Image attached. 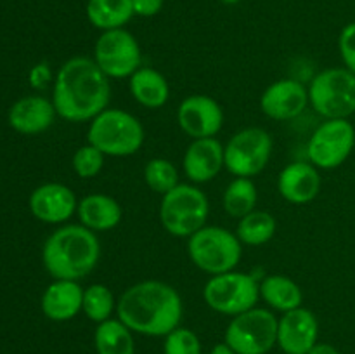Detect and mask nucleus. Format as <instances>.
<instances>
[{
    "instance_id": "nucleus-25",
    "label": "nucleus",
    "mask_w": 355,
    "mask_h": 354,
    "mask_svg": "<svg viewBox=\"0 0 355 354\" xmlns=\"http://www.w3.org/2000/svg\"><path fill=\"white\" fill-rule=\"evenodd\" d=\"M97 354H135L134 332L118 318L99 323L94 332Z\"/></svg>"
},
{
    "instance_id": "nucleus-27",
    "label": "nucleus",
    "mask_w": 355,
    "mask_h": 354,
    "mask_svg": "<svg viewBox=\"0 0 355 354\" xmlns=\"http://www.w3.org/2000/svg\"><path fill=\"white\" fill-rule=\"evenodd\" d=\"M257 201H259V191L252 177H234L227 184L222 196L224 210L234 219H243L255 210Z\"/></svg>"
},
{
    "instance_id": "nucleus-30",
    "label": "nucleus",
    "mask_w": 355,
    "mask_h": 354,
    "mask_svg": "<svg viewBox=\"0 0 355 354\" xmlns=\"http://www.w3.org/2000/svg\"><path fill=\"white\" fill-rule=\"evenodd\" d=\"M104 160H106V155L101 149H97L96 146L87 142V144L80 146L76 149L75 155H73L71 165L76 176L82 177V179H92V177L101 174L104 167Z\"/></svg>"
},
{
    "instance_id": "nucleus-3",
    "label": "nucleus",
    "mask_w": 355,
    "mask_h": 354,
    "mask_svg": "<svg viewBox=\"0 0 355 354\" xmlns=\"http://www.w3.org/2000/svg\"><path fill=\"white\" fill-rule=\"evenodd\" d=\"M99 259V238L82 224L61 226L42 248L44 266L54 280H83L96 269Z\"/></svg>"
},
{
    "instance_id": "nucleus-8",
    "label": "nucleus",
    "mask_w": 355,
    "mask_h": 354,
    "mask_svg": "<svg viewBox=\"0 0 355 354\" xmlns=\"http://www.w3.org/2000/svg\"><path fill=\"white\" fill-rule=\"evenodd\" d=\"M307 89L309 104L326 120L349 118L355 113V73L350 69H322Z\"/></svg>"
},
{
    "instance_id": "nucleus-4",
    "label": "nucleus",
    "mask_w": 355,
    "mask_h": 354,
    "mask_svg": "<svg viewBox=\"0 0 355 354\" xmlns=\"http://www.w3.org/2000/svg\"><path fill=\"white\" fill-rule=\"evenodd\" d=\"M146 132L141 120L118 108H106L89 121L87 142L96 146L106 156L127 158L144 144Z\"/></svg>"
},
{
    "instance_id": "nucleus-29",
    "label": "nucleus",
    "mask_w": 355,
    "mask_h": 354,
    "mask_svg": "<svg viewBox=\"0 0 355 354\" xmlns=\"http://www.w3.org/2000/svg\"><path fill=\"white\" fill-rule=\"evenodd\" d=\"M144 180L151 191L166 194L179 183V170L175 163L166 158H153L144 167Z\"/></svg>"
},
{
    "instance_id": "nucleus-34",
    "label": "nucleus",
    "mask_w": 355,
    "mask_h": 354,
    "mask_svg": "<svg viewBox=\"0 0 355 354\" xmlns=\"http://www.w3.org/2000/svg\"><path fill=\"white\" fill-rule=\"evenodd\" d=\"M52 82V69L49 68L47 62H40V65L33 66V69L30 71V83L33 85V89H45L49 83Z\"/></svg>"
},
{
    "instance_id": "nucleus-19",
    "label": "nucleus",
    "mask_w": 355,
    "mask_h": 354,
    "mask_svg": "<svg viewBox=\"0 0 355 354\" xmlns=\"http://www.w3.org/2000/svg\"><path fill=\"white\" fill-rule=\"evenodd\" d=\"M83 288L80 281L54 280L42 295V312L51 321H69L82 312Z\"/></svg>"
},
{
    "instance_id": "nucleus-23",
    "label": "nucleus",
    "mask_w": 355,
    "mask_h": 354,
    "mask_svg": "<svg viewBox=\"0 0 355 354\" xmlns=\"http://www.w3.org/2000/svg\"><path fill=\"white\" fill-rule=\"evenodd\" d=\"M260 298L272 311L288 312L300 307L304 292L300 285L284 274H269L260 281Z\"/></svg>"
},
{
    "instance_id": "nucleus-18",
    "label": "nucleus",
    "mask_w": 355,
    "mask_h": 354,
    "mask_svg": "<svg viewBox=\"0 0 355 354\" xmlns=\"http://www.w3.org/2000/svg\"><path fill=\"white\" fill-rule=\"evenodd\" d=\"M277 191L293 205H305L315 200L321 191V174L311 162H293L284 167L277 177Z\"/></svg>"
},
{
    "instance_id": "nucleus-17",
    "label": "nucleus",
    "mask_w": 355,
    "mask_h": 354,
    "mask_svg": "<svg viewBox=\"0 0 355 354\" xmlns=\"http://www.w3.org/2000/svg\"><path fill=\"white\" fill-rule=\"evenodd\" d=\"M78 200L71 187L61 183L38 186L30 196V210L38 221L47 224H62L76 214Z\"/></svg>"
},
{
    "instance_id": "nucleus-31",
    "label": "nucleus",
    "mask_w": 355,
    "mask_h": 354,
    "mask_svg": "<svg viewBox=\"0 0 355 354\" xmlns=\"http://www.w3.org/2000/svg\"><path fill=\"white\" fill-rule=\"evenodd\" d=\"M163 354H203L200 337L193 330L177 326L165 337Z\"/></svg>"
},
{
    "instance_id": "nucleus-28",
    "label": "nucleus",
    "mask_w": 355,
    "mask_h": 354,
    "mask_svg": "<svg viewBox=\"0 0 355 354\" xmlns=\"http://www.w3.org/2000/svg\"><path fill=\"white\" fill-rule=\"evenodd\" d=\"M82 312L94 323H103L116 312V298L110 287L104 283H94L83 288Z\"/></svg>"
},
{
    "instance_id": "nucleus-21",
    "label": "nucleus",
    "mask_w": 355,
    "mask_h": 354,
    "mask_svg": "<svg viewBox=\"0 0 355 354\" xmlns=\"http://www.w3.org/2000/svg\"><path fill=\"white\" fill-rule=\"evenodd\" d=\"M80 224L94 233L111 231L123 219V208L113 196L104 193H92L83 196L76 207Z\"/></svg>"
},
{
    "instance_id": "nucleus-15",
    "label": "nucleus",
    "mask_w": 355,
    "mask_h": 354,
    "mask_svg": "<svg viewBox=\"0 0 355 354\" xmlns=\"http://www.w3.org/2000/svg\"><path fill=\"white\" fill-rule=\"evenodd\" d=\"M319 339L318 316L300 307L283 312L277 325V346L284 354H309Z\"/></svg>"
},
{
    "instance_id": "nucleus-7",
    "label": "nucleus",
    "mask_w": 355,
    "mask_h": 354,
    "mask_svg": "<svg viewBox=\"0 0 355 354\" xmlns=\"http://www.w3.org/2000/svg\"><path fill=\"white\" fill-rule=\"evenodd\" d=\"M203 301L218 314L234 316L257 307L260 301V281L241 271L215 274L203 287Z\"/></svg>"
},
{
    "instance_id": "nucleus-16",
    "label": "nucleus",
    "mask_w": 355,
    "mask_h": 354,
    "mask_svg": "<svg viewBox=\"0 0 355 354\" xmlns=\"http://www.w3.org/2000/svg\"><path fill=\"white\" fill-rule=\"evenodd\" d=\"M182 167L193 184L210 183L225 167L224 144L217 137L193 139L184 153Z\"/></svg>"
},
{
    "instance_id": "nucleus-32",
    "label": "nucleus",
    "mask_w": 355,
    "mask_h": 354,
    "mask_svg": "<svg viewBox=\"0 0 355 354\" xmlns=\"http://www.w3.org/2000/svg\"><path fill=\"white\" fill-rule=\"evenodd\" d=\"M338 51L345 68L355 73V23H349L340 31Z\"/></svg>"
},
{
    "instance_id": "nucleus-1",
    "label": "nucleus",
    "mask_w": 355,
    "mask_h": 354,
    "mask_svg": "<svg viewBox=\"0 0 355 354\" xmlns=\"http://www.w3.org/2000/svg\"><path fill=\"white\" fill-rule=\"evenodd\" d=\"M110 76L94 58L75 56L55 73L52 104L62 120L71 124L94 120L110 106Z\"/></svg>"
},
{
    "instance_id": "nucleus-14",
    "label": "nucleus",
    "mask_w": 355,
    "mask_h": 354,
    "mask_svg": "<svg viewBox=\"0 0 355 354\" xmlns=\"http://www.w3.org/2000/svg\"><path fill=\"white\" fill-rule=\"evenodd\" d=\"M307 104L309 89L293 78L276 80L260 96L262 113L276 121H288L300 117Z\"/></svg>"
},
{
    "instance_id": "nucleus-10",
    "label": "nucleus",
    "mask_w": 355,
    "mask_h": 354,
    "mask_svg": "<svg viewBox=\"0 0 355 354\" xmlns=\"http://www.w3.org/2000/svg\"><path fill=\"white\" fill-rule=\"evenodd\" d=\"M272 137L262 127L236 132L224 146L225 169L234 177H253L262 172L272 156Z\"/></svg>"
},
{
    "instance_id": "nucleus-13",
    "label": "nucleus",
    "mask_w": 355,
    "mask_h": 354,
    "mask_svg": "<svg viewBox=\"0 0 355 354\" xmlns=\"http://www.w3.org/2000/svg\"><path fill=\"white\" fill-rule=\"evenodd\" d=\"M177 124L191 139L215 137L224 125V110L214 97L193 94L180 103Z\"/></svg>"
},
{
    "instance_id": "nucleus-35",
    "label": "nucleus",
    "mask_w": 355,
    "mask_h": 354,
    "mask_svg": "<svg viewBox=\"0 0 355 354\" xmlns=\"http://www.w3.org/2000/svg\"><path fill=\"white\" fill-rule=\"evenodd\" d=\"M309 354H340V351L336 349L335 346H331V344L318 342L314 347H312Z\"/></svg>"
},
{
    "instance_id": "nucleus-24",
    "label": "nucleus",
    "mask_w": 355,
    "mask_h": 354,
    "mask_svg": "<svg viewBox=\"0 0 355 354\" xmlns=\"http://www.w3.org/2000/svg\"><path fill=\"white\" fill-rule=\"evenodd\" d=\"M132 0H89L87 19L97 30H116L123 28L134 17Z\"/></svg>"
},
{
    "instance_id": "nucleus-2",
    "label": "nucleus",
    "mask_w": 355,
    "mask_h": 354,
    "mask_svg": "<svg viewBox=\"0 0 355 354\" xmlns=\"http://www.w3.org/2000/svg\"><path fill=\"white\" fill-rule=\"evenodd\" d=\"M184 305L179 292L159 280L130 285L116 301V316L134 333L166 337L180 326Z\"/></svg>"
},
{
    "instance_id": "nucleus-11",
    "label": "nucleus",
    "mask_w": 355,
    "mask_h": 354,
    "mask_svg": "<svg viewBox=\"0 0 355 354\" xmlns=\"http://www.w3.org/2000/svg\"><path fill=\"white\" fill-rule=\"evenodd\" d=\"M355 128L349 118L326 120L312 132L307 142V158L322 170L338 169L354 151Z\"/></svg>"
},
{
    "instance_id": "nucleus-26",
    "label": "nucleus",
    "mask_w": 355,
    "mask_h": 354,
    "mask_svg": "<svg viewBox=\"0 0 355 354\" xmlns=\"http://www.w3.org/2000/svg\"><path fill=\"white\" fill-rule=\"evenodd\" d=\"M277 231V222L270 212L253 210L243 219H239L236 236L243 245L262 246L274 238Z\"/></svg>"
},
{
    "instance_id": "nucleus-12",
    "label": "nucleus",
    "mask_w": 355,
    "mask_h": 354,
    "mask_svg": "<svg viewBox=\"0 0 355 354\" xmlns=\"http://www.w3.org/2000/svg\"><path fill=\"white\" fill-rule=\"evenodd\" d=\"M94 61L110 78H130L141 68V45L125 28L103 31L94 45Z\"/></svg>"
},
{
    "instance_id": "nucleus-20",
    "label": "nucleus",
    "mask_w": 355,
    "mask_h": 354,
    "mask_svg": "<svg viewBox=\"0 0 355 354\" xmlns=\"http://www.w3.org/2000/svg\"><path fill=\"white\" fill-rule=\"evenodd\" d=\"M55 108L44 96H26L12 104L9 111V124L19 134H42L52 127L55 120Z\"/></svg>"
},
{
    "instance_id": "nucleus-6",
    "label": "nucleus",
    "mask_w": 355,
    "mask_h": 354,
    "mask_svg": "<svg viewBox=\"0 0 355 354\" xmlns=\"http://www.w3.org/2000/svg\"><path fill=\"white\" fill-rule=\"evenodd\" d=\"M187 255L198 269L215 276L238 267L243 255V243L231 229L205 226L187 238Z\"/></svg>"
},
{
    "instance_id": "nucleus-36",
    "label": "nucleus",
    "mask_w": 355,
    "mask_h": 354,
    "mask_svg": "<svg viewBox=\"0 0 355 354\" xmlns=\"http://www.w3.org/2000/svg\"><path fill=\"white\" fill-rule=\"evenodd\" d=\"M208 354H236V353L227 346V344L222 342V344H215Z\"/></svg>"
},
{
    "instance_id": "nucleus-9",
    "label": "nucleus",
    "mask_w": 355,
    "mask_h": 354,
    "mask_svg": "<svg viewBox=\"0 0 355 354\" xmlns=\"http://www.w3.org/2000/svg\"><path fill=\"white\" fill-rule=\"evenodd\" d=\"M277 325L279 318L270 309L253 307L229 321L224 342L236 354H267L277 344Z\"/></svg>"
},
{
    "instance_id": "nucleus-33",
    "label": "nucleus",
    "mask_w": 355,
    "mask_h": 354,
    "mask_svg": "<svg viewBox=\"0 0 355 354\" xmlns=\"http://www.w3.org/2000/svg\"><path fill=\"white\" fill-rule=\"evenodd\" d=\"M134 14L141 17H153L162 12L165 0H132Z\"/></svg>"
},
{
    "instance_id": "nucleus-22",
    "label": "nucleus",
    "mask_w": 355,
    "mask_h": 354,
    "mask_svg": "<svg viewBox=\"0 0 355 354\" xmlns=\"http://www.w3.org/2000/svg\"><path fill=\"white\" fill-rule=\"evenodd\" d=\"M128 89H130L132 97L141 106L149 108V110H159L168 103L170 85L165 75L155 68L141 66L128 78Z\"/></svg>"
},
{
    "instance_id": "nucleus-5",
    "label": "nucleus",
    "mask_w": 355,
    "mask_h": 354,
    "mask_svg": "<svg viewBox=\"0 0 355 354\" xmlns=\"http://www.w3.org/2000/svg\"><path fill=\"white\" fill-rule=\"evenodd\" d=\"M210 201L196 184H177L162 196L159 222L168 235L189 238L207 226Z\"/></svg>"
}]
</instances>
